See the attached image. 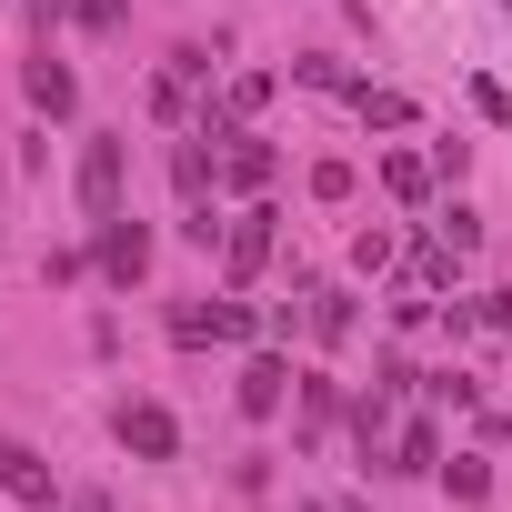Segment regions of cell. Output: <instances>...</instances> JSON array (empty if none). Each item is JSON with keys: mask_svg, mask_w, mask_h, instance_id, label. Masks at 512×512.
<instances>
[{"mask_svg": "<svg viewBox=\"0 0 512 512\" xmlns=\"http://www.w3.org/2000/svg\"><path fill=\"white\" fill-rule=\"evenodd\" d=\"M211 141H221V181H231V191H262V181H272V141L221 131V121H211Z\"/></svg>", "mask_w": 512, "mask_h": 512, "instance_id": "cell-9", "label": "cell"}, {"mask_svg": "<svg viewBox=\"0 0 512 512\" xmlns=\"http://www.w3.org/2000/svg\"><path fill=\"white\" fill-rule=\"evenodd\" d=\"M0 492H11V502H31V512H51V502H61L51 462H41L31 442H11V432H0Z\"/></svg>", "mask_w": 512, "mask_h": 512, "instance_id": "cell-6", "label": "cell"}, {"mask_svg": "<svg viewBox=\"0 0 512 512\" xmlns=\"http://www.w3.org/2000/svg\"><path fill=\"white\" fill-rule=\"evenodd\" d=\"M121 181H131V151H121L111 131H101V141H81V211H91V221H111V211H121Z\"/></svg>", "mask_w": 512, "mask_h": 512, "instance_id": "cell-2", "label": "cell"}, {"mask_svg": "<svg viewBox=\"0 0 512 512\" xmlns=\"http://www.w3.org/2000/svg\"><path fill=\"white\" fill-rule=\"evenodd\" d=\"M502 21H512V0H502Z\"/></svg>", "mask_w": 512, "mask_h": 512, "instance_id": "cell-21", "label": "cell"}, {"mask_svg": "<svg viewBox=\"0 0 512 512\" xmlns=\"http://www.w3.org/2000/svg\"><path fill=\"white\" fill-rule=\"evenodd\" d=\"M392 472H442V432H432V422H402V442H392Z\"/></svg>", "mask_w": 512, "mask_h": 512, "instance_id": "cell-13", "label": "cell"}, {"mask_svg": "<svg viewBox=\"0 0 512 512\" xmlns=\"http://www.w3.org/2000/svg\"><path fill=\"white\" fill-rule=\"evenodd\" d=\"M432 181H442V171H432L422 151H382V191H392V201H432Z\"/></svg>", "mask_w": 512, "mask_h": 512, "instance_id": "cell-12", "label": "cell"}, {"mask_svg": "<svg viewBox=\"0 0 512 512\" xmlns=\"http://www.w3.org/2000/svg\"><path fill=\"white\" fill-rule=\"evenodd\" d=\"M312 512H332V502H312Z\"/></svg>", "mask_w": 512, "mask_h": 512, "instance_id": "cell-22", "label": "cell"}, {"mask_svg": "<svg viewBox=\"0 0 512 512\" xmlns=\"http://www.w3.org/2000/svg\"><path fill=\"white\" fill-rule=\"evenodd\" d=\"M292 71H302V81H312V91H362V81H352V71H342V61H292Z\"/></svg>", "mask_w": 512, "mask_h": 512, "instance_id": "cell-18", "label": "cell"}, {"mask_svg": "<svg viewBox=\"0 0 512 512\" xmlns=\"http://www.w3.org/2000/svg\"><path fill=\"white\" fill-rule=\"evenodd\" d=\"M312 201H352V161H312Z\"/></svg>", "mask_w": 512, "mask_h": 512, "instance_id": "cell-17", "label": "cell"}, {"mask_svg": "<svg viewBox=\"0 0 512 512\" xmlns=\"http://www.w3.org/2000/svg\"><path fill=\"white\" fill-rule=\"evenodd\" d=\"M21 91H31V111H51V121H71V111H81V81H71V61H61L51 41L21 61Z\"/></svg>", "mask_w": 512, "mask_h": 512, "instance_id": "cell-5", "label": "cell"}, {"mask_svg": "<svg viewBox=\"0 0 512 512\" xmlns=\"http://www.w3.org/2000/svg\"><path fill=\"white\" fill-rule=\"evenodd\" d=\"M91 262H101V282H121V292H131V282L151 272V231H141L131 211H111V221H101V251H91Z\"/></svg>", "mask_w": 512, "mask_h": 512, "instance_id": "cell-4", "label": "cell"}, {"mask_svg": "<svg viewBox=\"0 0 512 512\" xmlns=\"http://www.w3.org/2000/svg\"><path fill=\"white\" fill-rule=\"evenodd\" d=\"M111 442L141 452V462H171V452H181V422H171L161 402H111Z\"/></svg>", "mask_w": 512, "mask_h": 512, "instance_id": "cell-3", "label": "cell"}, {"mask_svg": "<svg viewBox=\"0 0 512 512\" xmlns=\"http://www.w3.org/2000/svg\"><path fill=\"white\" fill-rule=\"evenodd\" d=\"M241 332H251L241 302H181V312H171V342H191V352H201V342H241Z\"/></svg>", "mask_w": 512, "mask_h": 512, "instance_id": "cell-8", "label": "cell"}, {"mask_svg": "<svg viewBox=\"0 0 512 512\" xmlns=\"http://www.w3.org/2000/svg\"><path fill=\"white\" fill-rule=\"evenodd\" d=\"M302 332H312V342H342V332H352V292L302 282Z\"/></svg>", "mask_w": 512, "mask_h": 512, "instance_id": "cell-11", "label": "cell"}, {"mask_svg": "<svg viewBox=\"0 0 512 512\" xmlns=\"http://www.w3.org/2000/svg\"><path fill=\"white\" fill-rule=\"evenodd\" d=\"M352 111H362L372 131H412V101H402V91H372V81H362V91H352Z\"/></svg>", "mask_w": 512, "mask_h": 512, "instance_id": "cell-14", "label": "cell"}, {"mask_svg": "<svg viewBox=\"0 0 512 512\" xmlns=\"http://www.w3.org/2000/svg\"><path fill=\"white\" fill-rule=\"evenodd\" d=\"M292 392H302V372H292L282 352H251V372H241V412H251V422H272Z\"/></svg>", "mask_w": 512, "mask_h": 512, "instance_id": "cell-7", "label": "cell"}, {"mask_svg": "<svg viewBox=\"0 0 512 512\" xmlns=\"http://www.w3.org/2000/svg\"><path fill=\"white\" fill-rule=\"evenodd\" d=\"M332 412H342V392H332L322 372H302V432H312V442L332 432Z\"/></svg>", "mask_w": 512, "mask_h": 512, "instance_id": "cell-15", "label": "cell"}, {"mask_svg": "<svg viewBox=\"0 0 512 512\" xmlns=\"http://www.w3.org/2000/svg\"><path fill=\"white\" fill-rule=\"evenodd\" d=\"M171 181H181V201H211V191H221V151H211V131L171 141Z\"/></svg>", "mask_w": 512, "mask_h": 512, "instance_id": "cell-10", "label": "cell"}, {"mask_svg": "<svg viewBox=\"0 0 512 512\" xmlns=\"http://www.w3.org/2000/svg\"><path fill=\"white\" fill-rule=\"evenodd\" d=\"M442 482H452V492H462V502H482V492H492V472H482V462H472V452H452V462H442Z\"/></svg>", "mask_w": 512, "mask_h": 512, "instance_id": "cell-16", "label": "cell"}, {"mask_svg": "<svg viewBox=\"0 0 512 512\" xmlns=\"http://www.w3.org/2000/svg\"><path fill=\"white\" fill-rule=\"evenodd\" d=\"M21 11H31V31L51 41V31H61V11H71V0H21Z\"/></svg>", "mask_w": 512, "mask_h": 512, "instance_id": "cell-19", "label": "cell"}, {"mask_svg": "<svg viewBox=\"0 0 512 512\" xmlns=\"http://www.w3.org/2000/svg\"><path fill=\"white\" fill-rule=\"evenodd\" d=\"M272 241H282V211H241V221L221 231V272H231V292H251V282H262Z\"/></svg>", "mask_w": 512, "mask_h": 512, "instance_id": "cell-1", "label": "cell"}, {"mask_svg": "<svg viewBox=\"0 0 512 512\" xmlns=\"http://www.w3.org/2000/svg\"><path fill=\"white\" fill-rule=\"evenodd\" d=\"M81 21L91 31H121V0H81Z\"/></svg>", "mask_w": 512, "mask_h": 512, "instance_id": "cell-20", "label": "cell"}]
</instances>
